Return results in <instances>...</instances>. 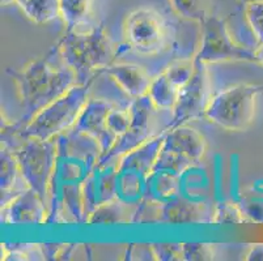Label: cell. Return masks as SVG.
I'll return each mask as SVG.
<instances>
[{
    "instance_id": "cell-1",
    "label": "cell",
    "mask_w": 263,
    "mask_h": 261,
    "mask_svg": "<svg viewBox=\"0 0 263 261\" xmlns=\"http://www.w3.org/2000/svg\"><path fill=\"white\" fill-rule=\"evenodd\" d=\"M16 83L21 105L25 111L24 119L28 122L38 111L67 93L78 84L72 69L52 67L46 59L29 63L23 71H8Z\"/></svg>"
},
{
    "instance_id": "cell-20",
    "label": "cell",
    "mask_w": 263,
    "mask_h": 261,
    "mask_svg": "<svg viewBox=\"0 0 263 261\" xmlns=\"http://www.w3.org/2000/svg\"><path fill=\"white\" fill-rule=\"evenodd\" d=\"M194 164L195 162L191 161L190 158L162 147L161 150H160L159 157H157L156 164H155L154 171H168L181 176Z\"/></svg>"
},
{
    "instance_id": "cell-8",
    "label": "cell",
    "mask_w": 263,
    "mask_h": 261,
    "mask_svg": "<svg viewBox=\"0 0 263 261\" xmlns=\"http://www.w3.org/2000/svg\"><path fill=\"white\" fill-rule=\"evenodd\" d=\"M124 37L128 45L138 51L145 54L157 51L165 38L162 18L152 9H136L126 18Z\"/></svg>"
},
{
    "instance_id": "cell-17",
    "label": "cell",
    "mask_w": 263,
    "mask_h": 261,
    "mask_svg": "<svg viewBox=\"0 0 263 261\" xmlns=\"http://www.w3.org/2000/svg\"><path fill=\"white\" fill-rule=\"evenodd\" d=\"M149 198L171 200L179 191V175L168 171H154L147 176Z\"/></svg>"
},
{
    "instance_id": "cell-7",
    "label": "cell",
    "mask_w": 263,
    "mask_h": 261,
    "mask_svg": "<svg viewBox=\"0 0 263 261\" xmlns=\"http://www.w3.org/2000/svg\"><path fill=\"white\" fill-rule=\"evenodd\" d=\"M211 98V81L207 64L195 57V71L193 77L179 92L178 102L173 110V118L165 131H171L193 119L200 118L205 114Z\"/></svg>"
},
{
    "instance_id": "cell-6",
    "label": "cell",
    "mask_w": 263,
    "mask_h": 261,
    "mask_svg": "<svg viewBox=\"0 0 263 261\" xmlns=\"http://www.w3.org/2000/svg\"><path fill=\"white\" fill-rule=\"evenodd\" d=\"M202 42L198 50V61L205 64L223 62H252L257 63L255 52L236 42L227 28L226 21L217 16H207L202 21Z\"/></svg>"
},
{
    "instance_id": "cell-29",
    "label": "cell",
    "mask_w": 263,
    "mask_h": 261,
    "mask_svg": "<svg viewBox=\"0 0 263 261\" xmlns=\"http://www.w3.org/2000/svg\"><path fill=\"white\" fill-rule=\"evenodd\" d=\"M63 248L64 247L61 246V244H42L41 246V251H42L44 258H54L55 256H59Z\"/></svg>"
},
{
    "instance_id": "cell-5",
    "label": "cell",
    "mask_w": 263,
    "mask_h": 261,
    "mask_svg": "<svg viewBox=\"0 0 263 261\" xmlns=\"http://www.w3.org/2000/svg\"><path fill=\"white\" fill-rule=\"evenodd\" d=\"M263 85L232 86L211 98L204 116L228 131H245L252 126L257 97Z\"/></svg>"
},
{
    "instance_id": "cell-32",
    "label": "cell",
    "mask_w": 263,
    "mask_h": 261,
    "mask_svg": "<svg viewBox=\"0 0 263 261\" xmlns=\"http://www.w3.org/2000/svg\"><path fill=\"white\" fill-rule=\"evenodd\" d=\"M0 2H2V6H9L13 2H16V0H0Z\"/></svg>"
},
{
    "instance_id": "cell-22",
    "label": "cell",
    "mask_w": 263,
    "mask_h": 261,
    "mask_svg": "<svg viewBox=\"0 0 263 261\" xmlns=\"http://www.w3.org/2000/svg\"><path fill=\"white\" fill-rule=\"evenodd\" d=\"M245 212L238 205L233 203H220L214 212V217L211 221L214 224L223 225H237L246 222Z\"/></svg>"
},
{
    "instance_id": "cell-15",
    "label": "cell",
    "mask_w": 263,
    "mask_h": 261,
    "mask_svg": "<svg viewBox=\"0 0 263 261\" xmlns=\"http://www.w3.org/2000/svg\"><path fill=\"white\" fill-rule=\"evenodd\" d=\"M130 215H135V212L131 209L130 205L122 203L118 198H114L96 208L88 215L87 222L95 225L126 224L130 221Z\"/></svg>"
},
{
    "instance_id": "cell-2",
    "label": "cell",
    "mask_w": 263,
    "mask_h": 261,
    "mask_svg": "<svg viewBox=\"0 0 263 261\" xmlns=\"http://www.w3.org/2000/svg\"><path fill=\"white\" fill-rule=\"evenodd\" d=\"M59 54L64 66L72 69L78 84L89 83L93 72L105 69L114 59V49L104 25H99L88 33L68 29L58 43Z\"/></svg>"
},
{
    "instance_id": "cell-31",
    "label": "cell",
    "mask_w": 263,
    "mask_h": 261,
    "mask_svg": "<svg viewBox=\"0 0 263 261\" xmlns=\"http://www.w3.org/2000/svg\"><path fill=\"white\" fill-rule=\"evenodd\" d=\"M255 57H257V63L263 64V42L259 43V46L254 50Z\"/></svg>"
},
{
    "instance_id": "cell-18",
    "label": "cell",
    "mask_w": 263,
    "mask_h": 261,
    "mask_svg": "<svg viewBox=\"0 0 263 261\" xmlns=\"http://www.w3.org/2000/svg\"><path fill=\"white\" fill-rule=\"evenodd\" d=\"M18 6L35 24H47L61 14L59 0H23Z\"/></svg>"
},
{
    "instance_id": "cell-13",
    "label": "cell",
    "mask_w": 263,
    "mask_h": 261,
    "mask_svg": "<svg viewBox=\"0 0 263 261\" xmlns=\"http://www.w3.org/2000/svg\"><path fill=\"white\" fill-rule=\"evenodd\" d=\"M104 71L130 97L138 98L148 94L152 80L140 67L126 63L110 64Z\"/></svg>"
},
{
    "instance_id": "cell-23",
    "label": "cell",
    "mask_w": 263,
    "mask_h": 261,
    "mask_svg": "<svg viewBox=\"0 0 263 261\" xmlns=\"http://www.w3.org/2000/svg\"><path fill=\"white\" fill-rule=\"evenodd\" d=\"M195 71V57L193 59H186V61H178L176 63L171 64L166 68L165 73L169 77V80L179 88L182 89L183 86L190 81L193 77V73Z\"/></svg>"
},
{
    "instance_id": "cell-25",
    "label": "cell",
    "mask_w": 263,
    "mask_h": 261,
    "mask_svg": "<svg viewBox=\"0 0 263 261\" xmlns=\"http://www.w3.org/2000/svg\"><path fill=\"white\" fill-rule=\"evenodd\" d=\"M245 20L258 42H263V2L248 3L245 8Z\"/></svg>"
},
{
    "instance_id": "cell-14",
    "label": "cell",
    "mask_w": 263,
    "mask_h": 261,
    "mask_svg": "<svg viewBox=\"0 0 263 261\" xmlns=\"http://www.w3.org/2000/svg\"><path fill=\"white\" fill-rule=\"evenodd\" d=\"M205 208L198 203L174 196L162 205V218L171 224H198L205 221Z\"/></svg>"
},
{
    "instance_id": "cell-10",
    "label": "cell",
    "mask_w": 263,
    "mask_h": 261,
    "mask_svg": "<svg viewBox=\"0 0 263 261\" xmlns=\"http://www.w3.org/2000/svg\"><path fill=\"white\" fill-rule=\"evenodd\" d=\"M3 208L4 222L7 224L33 225L46 221L47 205L32 188L16 195Z\"/></svg>"
},
{
    "instance_id": "cell-30",
    "label": "cell",
    "mask_w": 263,
    "mask_h": 261,
    "mask_svg": "<svg viewBox=\"0 0 263 261\" xmlns=\"http://www.w3.org/2000/svg\"><path fill=\"white\" fill-rule=\"evenodd\" d=\"M245 258L249 261H263V244H255V246H253Z\"/></svg>"
},
{
    "instance_id": "cell-3",
    "label": "cell",
    "mask_w": 263,
    "mask_h": 261,
    "mask_svg": "<svg viewBox=\"0 0 263 261\" xmlns=\"http://www.w3.org/2000/svg\"><path fill=\"white\" fill-rule=\"evenodd\" d=\"M89 88L90 81L73 85L62 97L38 111L26 126L20 129L21 137L50 140L75 126L79 115L89 99Z\"/></svg>"
},
{
    "instance_id": "cell-9",
    "label": "cell",
    "mask_w": 263,
    "mask_h": 261,
    "mask_svg": "<svg viewBox=\"0 0 263 261\" xmlns=\"http://www.w3.org/2000/svg\"><path fill=\"white\" fill-rule=\"evenodd\" d=\"M111 109L113 107L102 99H88L73 126V129L78 132L88 135L97 141L101 149V155L109 152L117 138L107 127V115Z\"/></svg>"
},
{
    "instance_id": "cell-11",
    "label": "cell",
    "mask_w": 263,
    "mask_h": 261,
    "mask_svg": "<svg viewBox=\"0 0 263 261\" xmlns=\"http://www.w3.org/2000/svg\"><path fill=\"white\" fill-rule=\"evenodd\" d=\"M165 133L157 137H151L149 140L143 143L142 145L131 150L130 153L124 154L119 159L118 172H135L140 176L147 178L151 172L154 171L155 164L157 161V157L160 154V150L164 144Z\"/></svg>"
},
{
    "instance_id": "cell-26",
    "label": "cell",
    "mask_w": 263,
    "mask_h": 261,
    "mask_svg": "<svg viewBox=\"0 0 263 261\" xmlns=\"http://www.w3.org/2000/svg\"><path fill=\"white\" fill-rule=\"evenodd\" d=\"M107 127L114 135L118 136L127 132L131 127V115L128 110H110L107 115Z\"/></svg>"
},
{
    "instance_id": "cell-21",
    "label": "cell",
    "mask_w": 263,
    "mask_h": 261,
    "mask_svg": "<svg viewBox=\"0 0 263 261\" xmlns=\"http://www.w3.org/2000/svg\"><path fill=\"white\" fill-rule=\"evenodd\" d=\"M61 16L68 29H73L87 17L90 0H59Z\"/></svg>"
},
{
    "instance_id": "cell-28",
    "label": "cell",
    "mask_w": 263,
    "mask_h": 261,
    "mask_svg": "<svg viewBox=\"0 0 263 261\" xmlns=\"http://www.w3.org/2000/svg\"><path fill=\"white\" fill-rule=\"evenodd\" d=\"M152 255L155 258L162 261L183 260L182 244L176 243H159L152 246Z\"/></svg>"
},
{
    "instance_id": "cell-4",
    "label": "cell",
    "mask_w": 263,
    "mask_h": 261,
    "mask_svg": "<svg viewBox=\"0 0 263 261\" xmlns=\"http://www.w3.org/2000/svg\"><path fill=\"white\" fill-rule=\"evenodd\" d=\"M11 150L15 153L20 175L28 188H32L45 204H49L50 187L58 162V143L55 138H25L18 147Z\"/></svg>"
},
{
    "instance_id": "cell-24",
    "label": "cell",
    "mask_w": 263,
    "mask_h": 261,
    "mask_svg": "<svg viewBox=\"0 0 263 261\" xmlns=\"http://www.w3.org/2000/svg\"><path fill=\"white\" fill-rule=\"evenodd\" d=\"M169 2L181 17L199 21V23H202L207 17L202 0H169Z\"/></svg>"
},
{
    "instance_id": "cell-33",
    "label": "cell",
    "mask_w": 263,
    "mask_h": 261,
    "mask_svg": "<svg viewBox=\"0 0 263 261\" xmlns=\"http://www.w3.org/2000/svg\"><path fill=\"white\" fill-rule=\"evenodd\" d=\"M243 3L248 4V3H254V2H263V0H242Z\"/></svg>"
},
{
    "instance_id": "cell-19",
    "label": "cell",
    "mask_w": 263,
    "mask_h": 261,
    "mask_svg": "<svg viewBox=\"0 0 263 261\" xmlns=\"http://www.w3.org/2000/svg\"><path fill=\"white\" fill-rule=\"evenodd\" d=\"M0 162H2L0 164V188H2V200H4L12 188H15L17 183V176L21 172L15 153L4 145L2 147Z\"/></svg>"
},
{
    "instance_id": "cell-27",
    "label": "cell",
    "mask_w": 263,
    "mask_h": 261,
    "mask_svg": "<svg viewBox=\"0 0 263 261\" xmlns=\"http://www.w3.org/2000/svg\"><path fill=\"white\" fill-rule=\"evenodd\" d=\"M182 256L186 261H207L214 258V250L205 243H183Z\"/></svg>"
},
{
    "instance_id": "cell-16",
    "label": "cell",
    "mask_w": 263,
    "mask_h": 261,
    "mask_svg": "<svg viewBox=\"0 0 263 261\" xmlns=\"http://www.w3.org/2000/svg\"><path fill=\"white\" fill-rule=\"evenodd\" d=\"M179 92H181V89L177 88L169 80L165 72H162L161 75H159L156 78L151 81L148 95H149L151 101L156 106V109L174 110L177 102H178Z\"/></svg>"
},
{
    "instance_id": "cell-12",
    "label": "cell",
    "mask_w": 263,
    "mask_h": 261,
    "mask_svg": "<svg viewBox=\"0 0 263 261\" xmlns=\"http://www.w3.org/2000/svg\"><path fill=\"white\" fill-rule=\"evenodd\" d=\"M162 147L190 158L191 161L199 162L205 150V140L197 129L186 124L178 126L171 131H165Z\"/></svg>"
}]
</instances>
